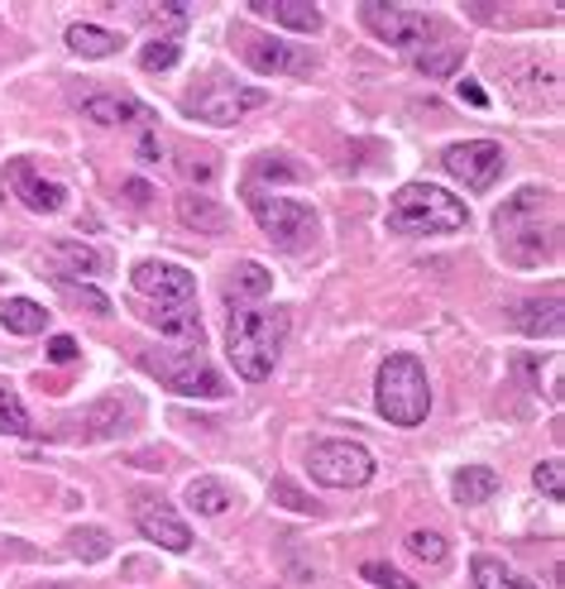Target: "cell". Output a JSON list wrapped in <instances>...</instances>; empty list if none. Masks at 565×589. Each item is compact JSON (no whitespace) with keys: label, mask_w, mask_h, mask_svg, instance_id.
<instances>
[{"label":"cell","mask_w":565,"mask_h":589,"mask_svg":"<svg viewBox=\"0 0 565 589\" xmlns=\"http://www.w3.org/2000/svg\"><path fill=\"white\" fill-rule=\"evenodd\" d=\"M287 340V312L283 307H240L230 312L226 326V355L236 365L240 379L264 383L273 365H279V350Z\"/></svg>","instance_id":"cell-1"},{"label":"cell","mask_w":565,"mask_h":589,"mask_svg":"<svg viewBox=\"0 0 565 589\" xmlns=\"http://www.w3.org/2000/svg\"><path fill=\"white\" fill-rule=\"evenodd\" d=\"M542 211H552V192L546 187H523L509 207H499L494 230H499V250L513 259V264H542L561 250V221L542 225Z\"/></svg>","instance_id":"cell-2"},{"label":"cell","mask_w":565,"mask_h":589,"mask_svg":"<svg viewBox=\"0 0 565 589\" xmlns=\"http://www.w3.org/2000/svg\"><path fill=\"white\" fill-rule=\"evenodd\" d=\"M465 221H470L465 201L431 182H408L388 201V230L394 235H451Z\"/></svg>","instance_id":"cell-3"},{"label":"cell","mask_w":565,"mask_h":589,"mask_svg":"<svg viewBox=\"0 0 565 589\" xmlns=\"http://www.w3.org/2000/svg\"><path fill=\"white\" fill-rule=\"evenodd\" d=\"M379 412L388 417L394 427H417L427 422L431 412V388H427V369L417 355H388L384 369H379Z\"/></svg>","instance_id":"cell-4"},{"label":"cell","mask_w":565,"mask_h":589,"mask_svg":"<svg viewBox=\"0 0 565 589\" xmlns=\"http://www.w3.org/2000/svg\"><path fill=\"white\" fill-rule=\"evenodd\" d=\"M244 201H250L259 230H264L279 250H307V244L316 240V230H322V221H316V211L307 207V201L273 197V192H259V187H250Z\"/></svg>","instance_id":"cell-5"},{"label":"cell","mask_w":565,"mask_h":589,"mask_svg":"<svg viewBox=\"0 0 565 589\" xmlns=\"http://www.w3.org/2000/svg\"><path fill=\"white\" fill-rule=\"evenodd\" d=\"M359 24H365L379 43L398 49V53H422L427 39L441 34V20H437V14L398 10V6H359Z\"/></svg>","instance_id":"cell-6"},{"label":"cell","mask_w":565,"mask_h":589,"mask_svg":"<svg viewBox=\"0 0 565 589\" xmlns=\"http://www.w3.org/2000/svg\"><path fill=\"white\" fill-rule=\"evenodd\" d=\"M307 465H312V480L326 484V488H359V484L374 480V470H379L359 441H316Z\"/></svg>","instance_id":"cell-7"},{"label":"cell","mask_w":565,"mask_h":589,"mask_svg":"<svg viewBox=\"0 0 565 589\" xmlns=\"http://www.w3.org/2000/svg\"><path fill=\"white\" fill-rule=\"evenodd\" d=\"M144 365H149V369H154L158 379H164L178 398H226V393H230L226 379L207 365V355H201V350H182V355H149Z\"/></svg>","instance_id":"cell-8"},{"label":"cell","mask_w":565,"mask_h":589,"mask_svg":"<svg viewBox=\"0 0 565 589\" xmlns=\"http://www.w3.org/2000/svg\"><path fill=\"white\" fill-rule=\"evenodd\" d=\"M269 92H259V86H236V82H211V86H201V92H192L182 101L187 115H197V120H207V125H236L244 111H254V106H264Z\"/></svg>","instance_id":"cell-9"},{"label":"cell","mask_w":565,"mask_h":589,"mask_svg":"<svg viewBox=\"0 0 565 589\" xmlns=\"http://www.w3.org/2000/svg\"><path fill=\"white\" fill-rule=\"evenodd\" d=\"M129 283H135V293H144L154 307H187V302L197 297V278L182 264H168V259H144V264H135Z\"/></svg>","instance_id":"cell-10"},{"label":"cell","mask_w":565,"mask_h":589,"mask_svg":"<svg viewBox=\"0 0 565 589\" xmlns=\"http://www.w3.org/2000/svg\"><path fill=\"white\" fill-rule=\"evenodd\" d=\"M441 164L451 178H460L470 187V192H484V187H494L503 178V149L494 139H465V144H451V149L441 154Z\"/></svg>","instance_id":"cell-11"},{"label":"cell","mask_w":565,"mask_h":589,"mask_svg":"<svg viewBox=\"0 0 565 589\" xmlns=\"http://www.w3.org/2000/svg\"><path fill=\"white\" fill-rule=\"evenodd\" d=\"M244 39V63L254 72H264V77H307L316 72V57L307 49H297V43H283V39H269V34H240Z\"/></svg>","instance_id":"cell-12"},{"label":"cell","mask_w":565,"mask_h":589,"mask_svg":"<svg viewBox=\"0 0 565 589\" xmlns=\"http://www.w3.org/2000/svg\"><path fill=\"white\" fill-rule=\"evenodd\" d=\"M6 182H10V192L20 197L29 211H39V215L63 211V201H67L63 187L49 182V178H39V168L29 164V158H10V164H6Z\"/></svg>","instance_id":"cell-13"},{"label":"cell","mask_w":565,"mask_h":589,"mask_svg":"<svg viewBox=\"0 0 565 589\" xmlns=\"http://www.w3.org/2000/svg\"><path fill=\"white\" fill-rule=\"evenodd\" d=\"M139 398L135 393H111V398H101L92 402L82 417H77V427L86 431V437H121V431H129L139 422Z\"/></svg>","instance_id":"cell-14"},{"label":"cell","mask_w":565,"mask_h":589,"mask_svg":"<svg viewBox=\"0 0 565 589\" xmlns=\"http://www.w3.org/2000/svg\"><path fill=\"white\" fill-rule=\"evenodd\" d=\"M135 527H139L149 541L164 546V551H192V527H187L178 513L158 508L154 498H139V503H135Z\"/></svg>","instance_id":"cell-15"},{"label":"cell","mask_w":565,"mask_h":589,"mask_svg":"<svg viewBox=\"0 0 565 589\" xmlns=\"http://www.w3.org/2000/svg\"><path fill=\"white\" fill-rule=\"evenodd\" d=\"M82 120H92V125H129V120H154V111L139 106V101L125 96V92H96V96L82 101Z\"/></svg>","instance_id":"cell-16"},{"label":"cell","mask_w":565,"mask_h":589,"mask_svg":"<svg viewBox=\"0 0 565 589\" xmlns=\"http://www.w3.org/2000/svg\"><path fill=\"white\" fill-rule=\"evenodd\" d=\"M513 326L523 336H561L565 316H561V293H546V297H523L513 307Z\"/></svg>","instance_id":"cell-17"},{"label":"cell","mask_w":565,"mask_h":589,"mask_svg":"<svg viewBox=\"0 0 565 589\" xmlns=\"http://www.w3.org/2000/svg\"><path fill=\"white\" fill-rule=\"evenodd\" d=\"M250 10L259 20L297 29V34H322V10L307 6V0H250Z\"/></svg>","instance_id":"cell-18"},{"label":"cell","mask_w":565,"mask_h":589,"mask_svg":"<svg viewBox=\"0 0 565 589\" xmlns=\"http://www.w3.org/2000/svg\"><path fill=\"white\" fill-rule=\"evenodd\" d=\"M178 221L187 230H197V235H226V230H230V211L221 207V201H211V197L187 192V197H178Z\"/></svg>","instance_id":"cell-19"},{"label":"cell","mask_w":565,"mask_h":589,"mask_svg":"<svg viewBox=\"0 0 565 589\" xmlns=\"http://www.w3.org/2000/svg\"><path fill=\"white\" fill-rule=\"evenodd\" d=\"M49 259L57 264V273H101V269H106V254H101L96 244L72 240V235L53 240V244H49Z\"/></svg>","instance_id":"cell-20"},{"label":"cell","mask_w":565,"mask_h":589,"mask_svg":"<svg viewBox=\"0 0 565 589\" xmlns=\"http://www.w3.org/2000/svg\"><path fill=\"white\" fill-rule=\"evenodd\" d=\"M230 503H236V494H230V484L216 480V474H197V480L187 484V508H197L201 517H221Z\"/></svg>","instance_id":"cell-21"},{"label":"cell","mask_w":565,"mask_h":589,"mask_svg":"<svg viewBox=\"0 0 565 589\" xmlns=\"http://www.w3.org/2000/svg\"><path fill=\"white\" fill-rule=\"evenodd\" d=\"M144 322L158 326L164 336H182V340L201 345V316H197L192 302H187V307H149V312H144Z\"/></svg>","instance_id":"cell-22"},{"label":"cell","mask_w":565,"mask_h":589,"mask_svg":"<svg viewBox=\"0 0 565 589\" xmlns=\"http://www.w3.org/2000/svg\"><path fill=\"white\" fill-rule=\"evenodd\" d=\"M121 34L115 29H101V24H72L67 29V49L72 53H82V57H111V53H121Z\"/></svg>","instance_id":"cell-23"},{"label":"cell","mask_w":565,"mask_h":589,"mask_svg":"<svg viewBox=\"0 0 565 589\" xmlns=\"http://www.w3.org/2000/svg\"><path fill=\"white\" fill-rule=\"evenodd\" d=\"M273 287V273L259 264V259H240L236 269H230V278H226V297L236 302V297H264Z\"/></svg>","instance_id":"cell-24"},{"label":"cell","mask_w":565,"mask_h":589,"mask_svg":"<svg viewBox=\"0 0 565 589\" xmlns=\"http://www.w3.org/2000/svg\"><path fill=\"white\" fill-rule=\"evenodd\" d=\"M494 494H499V474L489 465H465L456 474V498L465 503V508H470V503H489Z\"/></svg>","instance_id":"cell-25"},{"label":"cell","mask_w":565,"mask_h":589,"mask_svg":"<svg viewBox=\"0 0 565 589\" xmlns=\"http://www.w3.org/2000/svg\"><path fill=\"white\" fill-rule=\"evenodd\" d=\"M474 589H537V585L509 570L499 556H474Z\"/></svg>","instance_id":"cell-26"},{"label":"cell","mask_w":565,"mask_h":589,"mask_svg":"<svg viewBox=\"0 0 565 589\" xmlns=\"http://www.w3.org/2000/svg\"><path fill=\"white\" fill-rule=\"evenodd\" d=\"M0 322H6V330H14V336H39V330L49 326V312L29 297H10L6 312H0Z\"/></svg>","instance_id":"cell-27"},{"label":"cell","mask_w":565,"mask_h":589,"mask_svg":"<svg viewBox=\"0 0 565 589\" xmlns=\"http://www.w3.org/2000/svg\"><path fill=\"white\" fill-rule=\"evenodd\" d=\"M460 43H427L422 53H412V67L422 72V77H451V72L460 67Z\"/></svg>","instance_id":"cell-28"},{"label":"cell","mask_w":565,"mask_h":589,"mask_svg":"<svg viewBox=\"0 0 565 589\" xmlns=\"http://www.w3.org/2000/svg\"><path fill=\"white\" fill-rule=\"evenodd\" d=\"M67 551L77 560H106L111 556V532L106 527H72L67 532Z\"/></svg>","instance_id":"cell-29"},{"label":"cell","mask_w":565,"mask_h":589,"mask_svg":"<svg viewBox=\"0 0 565 589\" xmlns=\"http://www.w3.org/2000/svg\"><path fill=\"white\" fill-rule=\"evenodd\" d=\"M29 431V412L24 402L14 398V388L0 383V437H24Z\"/></svg>","instance_id":"cell-30"},{"label":"cell","mask_w":565,"mask_h":589,"mask_svg":"<svg viewBox=\"0 0 565 589\" xmlns=\"http://www.w3.org/2000/svg\"><path fill=\"white\" fill-rule=\"evenodd\" d=\"M359 575H365L369 585H379V589H422L417 580H408L402 570L388 566V560H365V566H359Z\"/></svg>","instance_id":"cell-31"},{"label":"cell","mask_w":565,"mask_h":589,"mask_svg":"<svg viewBox=\"0 0 565 589\" xmlns=\"http://www.w3.org/2000/svg\"><path fill=\"white\" fill-rule=\"evenodd\" d=\"M178 39H168V34H158V39H149L144 43V53H139V63L149 67V72H164V67H172L178 63Z\"/></svg>","instance_id":"cell-32"},{"label":"cell","mask_w":565,"mask_h":589,"mask_svg":"<svg viewBox=\"0 0 565 589\" xmlns=\"http://www.w3.org/2000/svg\"><path fill=\"white\" fill-rule=\"evenodd\" d=\"M269 498L279 503V508H287V513H316L312 494H302L293 480H273V484H269Z\"/></svg>","instance_id":"cell-33"},{"label":"cell","mask_w":565,"mask_h":589,"mask_svg":"<svg viewBox=\"0 0 565 589\" xmlns=\"http://www.w3.org/2000/svg\"><path fill=\"white\" fill-rule=\"evenodd\" d=\"M408 551L417 560H427V566H441V560H446V541L437 537V532H408Z\"/></svg>","instance_id":"cell-34"},{"label":"cell","mask_w":565,"mask_h":589,"mask_svg":"<svg viewBox=\"0 0 565 589\" xmlns=\"http://www.w3.org/2000/svg\"><path fill=\"white\" fill-rule=\"evenodd\" d=\"M532 480H537V488L546 498H565V465H561V460H542Z\"/></svg>","instance_id":"cell-35"},{"label":"cell","mask_w":565,"mask_h":589,"mask_svg":"<svg viewBox=\"0 0 565 589\" xmlns=\"http://www.w3.org/2000/svg\"><path fill=\"white\" fill-rule=\"evenodd\" d=\"M49 359H53V365H72V359H77V340H72V336H53L49 340Z\"/></svg>","instance_id":"cell-36"},{"label":"cell","mask_w":565,"mask_h":589,"mask_svg":"<svg viewBox=\"0 0 565 589\" xmlns=\"http://www.w3.org/2000/svg\"><path fill=\"white\" fill-rule=\"evenodd\" d=\"M77 297H82V302H86V307H92L96 316H111V297H106V293H96L92 283H77Z\"/></svg>","instance_id":"cell-37"},{"label":"cell","mask_w":565,"mask_h":589,"mask_svg":"<svg viewBox=\"0 0 565 589\" xmlns=\"http://www.w3.org/2000/svg\"><path fill=\"white\" fill-rule=\"evenodd\" d=\"M456 92H460V101H465V106H474V111H484L489 106V96H484V86L480 82H456Z\"/></svg>","instance_id":"cell-38"},{"label":"cell","mask_w":565,"mask_h":589,"mask_svg":"<svg viewBox=\"0 0 565 589\" xmlns=\"http://www.w3.org/2000/svg\"><path fill=\"white\" fill-rule=\"evenodd\" d=\"M182 172H187V178H197V182H211L216 164H211V158H182Z\"/></svg>","instance_id":"cell-39"},{"label":"cell","mask_w":565,"mask_h":589,"mask_svg":"<svg viewBox=\"0 0 565 589\" xmlns=\"http://www.w3.org/2000/svg\"><path fill=\"white\" fill-rule=\"evenodd\" d=\"M144 20H149V24H182L187 10H178V6H168V10H144Z\"/></svg>","instance_id":"cell-40"},{"label":"cell","mask_w":565,"mask_h":589,"mask_svg":"<svg viewBox=\"0 0 565 589\" xmlns=\"http://www.w3.org/2000/svg\"><path fill=\"white\" fill-rule=\"evenodd\" d=\"M158 158H164L158 139H154V135H144V139H139V164H158Z\"/></svg>","instance_id":"cell-41"},{"label":"cell","mask_w":565,"mask_h":589,"mask_svg":"<svg viewBox=\"0 0 565 589\" xmlns=\"http://www.w3.org/2000/svg\"><path fill=\"white\" fill-rule=\"evenodd\" d=\"M125 192H129V201H135V207H144V201L154 197V187L149 182H125Z\"/></svg>","instance_id":"cell-42"}]
</instances>
